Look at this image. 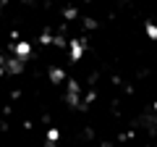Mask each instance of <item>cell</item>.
<instances>
[{"instance_id": "6", "label": "cell", "mask_w": 157, "mask_h": 147, "mask_svg": "<svg viewBox=\"0 0 157 147\" xmlns=\"http://www.w3.org/2000/svg\"><path fill=\"white\" fill-rule=\"evenodd\" d=\"M58 137H60V134H58V129H50V131H47V139H50V142H55Z\"/></svg>"}, {"instance_id": "3", "label": "cell", "mask_w": 157, "mask_h": 147, "mask_svg": "<svg viewBox=\"0 0 157 147\" xmlns=\"http://www.w3.org/2000/svg\"><path fill=\"white\" fill-rule=\"evenodd\" d=\"M50 79H52V81H55V84H60V81H63V79H66V74H63V71H60V68H52V71H50Z\"/></svg>"}, {"instance_id": "2", "label": "cell", "mask_w": 157, "mask_h": 147, "mask_svg": "<svg viewBox=\"0 0 157 147\" xmlns=\"http://www.w3.org/2000/svg\"><path fill=\"white\" fill-rule=\"evenodd\" d=\"M29 53H32V45H29V42H16V55L21 58V61H26Z\"/></svg>"}, {"instance_id": "4", "label": "cell", "mask_w": 157, "mask_h": 147, "mask_svg": "<svg viewBox=\"0 0 157 147\" xmlns=\"http://www.w3.org/2000/svg\"><path fill=\"white\" fill-rule=\"evenodd\" d=\"M21 68H24V61H21V58H16V61H11V66H8V71H21Z\"/></svg>"}, {"instance_id": "1", "label": "cell", "mask_w": 157, "mask_h": 147, "mask_svg": "<svg viewBox=\"0 0 157 147\" xmlns=\"http://www.w3.org/2000/svg\"><path fill=\"white\" fill-rule=\"evenodd\" d=\"M81 55H84V40H73L71 42V58H73V61H78Z\"/></svg>"}, {"instance_id": "5", "label": "cell", "mask_w": 157, "mask_h": 147, "mask_svg": "<svg viewBox=\"0 0 157 147\" xmlns=\"http://www.w3.org/2000/svg\"><path fill=\"white\" fill-rule=\"evenodd\" d=\"M147 34H149L152 40H157V26L155 24H147Z\"/></svg>"}]
</instances>
